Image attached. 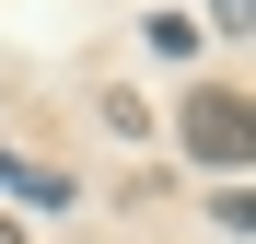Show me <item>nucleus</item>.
I'll return each mask as SVG.
<instances>
[{"label":"nucleus","mask_w":256,"mask_h":244,"mask_svg":"<svg viewBox=\"0 0 256 244\" xmlns=\"http://www.w3.org/2000/svg\"><path fill=\"white\" fill-rule=\"evenodd\" d=\"M0 186H12L24 210H70V175H47V163H24V151H0Z\"/></svg>","instance_id":"obj_2"},{"label":"nucleus","mask_w":256,"mask_h":244,"mask_svg":"<svg viewBox=\"0 0 256 244\" xmlns=\"http://www.w3.org/2000/svg\"><path fill=\"white\" fill-rule=\"evenodd\" d=\"M0 244H24V221H0Z\"/></svg>","instance_id":"obj_4"},{"label":"nucleus","mask_w":256,"mask_h":244,"mask_svg":"<svg viewBox=\"0 0 256 244\" xmlns=\"http://www.w3.org/2000/svg\"><path fill=\"white\" fill-rule=\"evenodd\" d=\"M175 140L210 163V175H244V151H256V116H244V93H233V81H198V93H186V116H175Z\"/></svg>","instance_id":"obj_1"},{"label":"nucleus","mask_w":256,"mask_h":244,"mask_svg":"<svg viewBox=\"0 0 256 244\" xmlns=\"http://www.w3.org/2000/svg\"><path fill=\"white\" fill-rule=\"evenodd\" d=\"M210 12H222V23H233V35H244V12H256V0H210Z\"/></svg>","instance_id":"obj_3"}]
</instances>
